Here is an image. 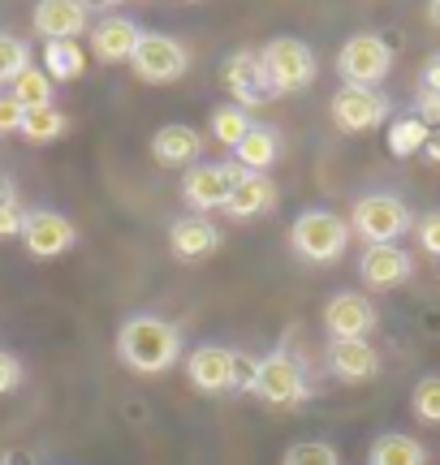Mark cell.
<instances>
[{"label":"cell","mask_w":440,"mask_h":465,"mask_svg":"<svg viewBox=\"0 0 440 465\" xmlns=\"http://www.w3.org/2000/svg\"><path fill=\"white\" fill-rule=\"evenodd\" d=\"M22 69H31V48H26L17 35L0 31V86H9Z\"/></svg>","instance_id":"cell-28"},{"label":"cell","mask_w":440,"mask_h":465,"mask_svg":"<svg viewBox=\"0 0 440 465\" xmlns=\"http://www.w3.org/2000/svg\"><path fill=\"white\" fill-rule=\"evenodd\" d=\"M259 61L268 69L276 95H294V91H306L315 83V52L306 48L303 39H294V35L272 39L268 48L259 52Z\"/></svg>","instance_id":"cell-5"},{"label":"cell","mask_w":440,"mask_h":465,"mask_svg":"<svg viewBox=\"0 0 440 465\" xmlns=\"http://www.w3.org/2000/svg\"><path fill=\"white\" fill-rule=\"evenodd\" d=\"M367 465H427V449L415 440V435L389 431L380 435L367 452Z\"/></svg>","instance_id":"cell-22"},{"label":"cell","mask_w":440,"mask_h":465,"mask_svg":"<svg viewBox=\"0 0 440 465\" xmlns=\"http://www.w3.org/2000/svg\"><path fill=\"white\" fill-rule=\"evenodd\" d=\"M255 397L264 401V405H276V410H289V405L306 401V375H303V366L294 362L289 353H268V358H259Z\"/></svg>","instance_id":"cell-8"},{"label":"cell","mask_w":440,"mask_h":465,"mask_svg":"<svg viewBox=\"0 0 440 465\" xmlns=\"http://www.w3.org/2000/svg\"><path fill=\"white\" fill-rule=\"evenodd\" d=\"M427 22H432V26H440V0H427Z\"/></svg>","instance_id":"cell-40"},{"label":"cell","mask_w":440,"mask_h":465,"mask_svg":"<svg viewBox=\"0 0 440 465\" xmlns=\"http://www.w3.org/2000/svg\"><path fill=\"white\" fill-rule=\"evenodd\" d=\"M17 383H22V362H17L14 353H5V349H0V397H5V392H14Z\"/></svg>","instance_id":"cell-33"},{"label":"cell","mask_w":440,"mask_h":465,"mask_svg":"<svg viewBox=\"0 0 440 465\" xmlns=\"http://www.w3.org/2000/svg\"><path fill=\"white\" fill-rule=\"evenodd\" d=\"M31 22L35 35L56 44V39H78L91 26V14H86V0H39Z\"/></svg>","instance_id":"cell-15"},{"label":"cell","mask_w":440,"mask_h":465,"mask_svg":"<svg viewBox=\"0 0 440 465\" xmlns=\"http://www.w3.org/2000/svg\"><path fill=\"white\" fill-rule=\"evenodd\" d=\"M276 155H281V138H276V130H268V125H251L246 138L234 147V164L242 168V173H268V168L276 164Z\"/></svg>","instance_id":"cell-21"},{"label":"cell","mask_w":440,"mask_h":465,"mask_svg":"<svg viewBox=\"0 0 440 465\" xmlns=\"http://www.w3.org/2000/svg\"><path fill=\"white\" fill-rule=\"evenodd\" d=\"M410 272H415V263L402 246H367L358 259V276L372 289H397L410 281Z\"/></svg>","instance_id":"cell-16"},{"label":"cell","mask_w":440,"mask_h":465,"mask_svg":"<svg viewBox=\"0 0 440 465\" xmlns=\"http://www.w3.org/2000/svg\"><path fill=\"white\" fill-rule=\"evenodd\" d=\"M289 246L298 250L306 263H333L350 246V224L337 212H303L289 229Z\"/></svg>","instance_id":"cell-2"},{"label":"cell","mask_w":440,"mask_h":465,"mask_svg":"<svg viewBox=\"0 0 440 465\" xmlns=\"http://www.w3.org/2000/svg\"><path fill=\"white\" fill-rule=\"evenodd\" d=\"M186 380L207 392V397H220L234 388V349L225 345H199L186 358Z\"/></svg>","instance_id":"cell-14"},{"label":"cell","mask_w":440,"mask_h":465,"mask_svg":"<svg viewBox=\"0 0 440 465\" xmlns=\"http://www.w3.org/2000/svg\"><path fill=\"white\" fill-rule=\"evenodd\" d=\"M9 95H14L26 113H31V108H48V104H52V78L44 74V65H39V69H35V65L22 69L14 83H9Z\"/></svg>","instance_id":"cell-24"},{"label":"cell","mask_w":440,"mask_h":465,"mask_svg":"<svg viewBox=\"0 0 440 465\" xmlns=\"http://www.w3.org/2000/svg\"><path fill=\"white\" fill-rule=\"evenodd\" d=\"M255 380H259V358H251V353H234V388L255 392Z\"/></svg>","instance_id":"cell-31"},{"label":"cell","mask_w":440,"mask_h":465,"mask_svg":"<svg viewBox=\"0 0 440 465\" xmlns=\"http://www.w3.org/2000/svg\"><path fill=\"white\" fill-rule=\"evenodd\" d=\"M9 203H17L14 185H9V177H0V207H9Z\"/></svg>","instance_id":"cell-39"},{"label":"cell","mask_w":440,"mask_h":465,"mask_svg":"<svg viewBox=\"0 0 440 465\" xmlns=\"http://www.w3.org/2000/svg\"><path fill=\"white\" fill-rule=\"evenodd\" d=\"M225 86H229L237 108H259V104H268L276 95V86H272L259 52H234L225 61Z\"/></svg>","instance_id":"cell-10"},{"label":"cell","mask_w":440,"mask_h":465,"mask_svg":"<svg viewBox=\"0 0 440 465\" xmlns=\"http://www.w3.org/2000/svg\"><path fill=\"white\" fill-rule=\"evenodd\" d=\"M410 212L397 194H363L350 212V232H358L367 246H393L402 232H410Z\"/></svg>","instance_id":"cell-3"},{"label":"cell","mask_w":440,"mask_h":465,"mask_svg":"<svg viewBox=\"0 0 440 465\" xmlns=\"http://www.w3.org/2000/svg\"><path fill=\"white\" fill-rule=\"evenodd\" d=\"M0 465H5V461H0Z\"/></svg>","instance_id":"cell-41"},{"label":"cell","mask_w":440,"mask_h":465,"mask_svg":"<svg viewBox=\"0 0 440 465\" xmlns=\"http://www.w3.org/2000/svg\"><path fill=\"white\" fill-rule=\"evenodd\" d=\"M255 121L246 108H237V104H225V108H216L212 113V138H216L220 147H229L234 151L242 138H246V130H251Z\"/></svg>","instance_id":"cell-25"},{"label":"cell","mask_w":440,"mask_h":465,"mask_svg":"<svg viewBox=\"0 0 440 465\" xmlns=\"http://www.w3.org/2000/svg\"><path fill=\"white\" fill-rule=\"evenodd\" d=\"M246 173L229 160V164H195L186 168L182 177V199L195 207V212H225L229 199H234V185L242 182Z\"/></svg>","instance_id":"cell-7"},{"label":"cell","mask_w":440,"mask_h":465,"mask_svg":"<svg viewBox=\"0 0 440 465\" xmlns=\"http://www.w3.org/2000/svg\"><path fill=\"white\" fill-rule=\"evenodd\" d=\"M419 83H424V95H440V52L424 61V74H419Z\"/></svg>","instance_id":"cell-36"},{"label":"cell","mask_w":440,"mask_h":465,"mask_svg":"<svg viewBox=\"0 0 440 465\" xmlns=\"http://www.w3.org/2000/svg\"><path fill=\"white\" fill-rule=\"evenodd\" d=\"M324 328L333 341H367L375 328V306L363 293H337L324 306Z\"/></svg>","instance_id":"cell-11"},{"label":"cell","mask_w":440,"mask_h":465,"mask_svg":"<svg viewBox=\"0 0 440 465\" xmlns=\"http://www.w3.org/2000/svg\"><path fill=\"white\" fill-rule=\"evenodd\" d=\"M410 410H415V418H419V422H427V427H440V375H427V380L415 383Z\"/></svg>","instance_id":"cell-29"},{"label":"cell","mask_w":440,"mask_h":465,"mask_svg":"<svg viewBox=\"0 0 440 465\" xmlns=\"http://www.w3.org/2000/svg\"><path fill=\"white\" fill-rule=\"evenodd\" d=\"M389 116V100L375 86H350L341 83V91L333 95V121L345 134H367Z\"/></svg>","instance_id":"cell-9"},{"label":"cell","mask_w":440,"mask_h":465,"mask_svg":"<svg viewBox=\"0 0 440 465\" xmlns=\"http://www.w3.org/2000/svg\"><path fill=\"white\" fill-rule=\"evenodd\" d=\"M44 74L48 78H61V83H74L86 74V56L74 39H56V44H44Z\"/></svg>","instance_id":"cell-23"},{"label":"cell","mask_w":440,"mask_h":465,"mask_svg":"<svg viewBox=\"0 0 440 465\" xmlns=\"http://www.w3.org/2000/svg\"><path fill=\"white\" fill-rule=\"evenodd\" d=\"M152 155L165 168H195L204 155V134L186 125V121H169L152 134Z\"/></svg>","instance_id":"cell-13"},{"label":"cell","mask_w":440,"mask_h":465,"mask_svg":"<svg viewBox=\"0 0 440 465\" xmlns=\"http://www.w3.org/2000/svg\"><path fill=\"white\" fill-rule=\"evenodd\" d=\"M427 125L419 121V116H397L389 125V151L397 155V160H406V155H419L427 143Z\"/></svg>","instance_id":"cell-26"},{"label":"cell","mask_w":440,"mask_h":465,"mask_svg":"<svg viewBox=\"0 0 440 465\" xmlns=\"http://www.w3.org/2000/svg\"><path fill=\"white\" fill-rule=\"evenodd\" d=\"M424 155H427V160H432V164H440V130H432V134H427Z\"/></svg>","instance_id":"cell-38"},{"label":"cell","mask_w":440,"mask_h":465,"mask_svg":"<svg viewBox=\"0 0 440 465\" xmlns=\"http://www.w3.org/2000/svg\"><path fill=\"white\" fill-rule=\"evenodd\" d=\"M272 207H276V182L264 177V173H246L234 185V199H229L225 212L237 220H255V216H268Z\"/></svg>","instance_id":"cell-19"},{"label":"cell","mask_w":440,"mask_h":465,"mask_svg":"<svg viewBox=\"0 0 440 465\" xmlns=\"http://www.w3.org/2000/svg\"><path fill=\"white\" fill-rule=\"evenodd\" d=\"M22 121H26V108L14 95H0V134H22Z\"/></svg>","instance_id":"cell-32"},{"label":"cell","mask_w":440,"mask_h":465,"mask_svg":"<svg viewBox=\"0 0 440 465\" xmlns=\"http://www.w3.org/2000/svg\"><path fill=\"white\" fill-rule=\"evenodd\" d=\"M419 246H424L427 254H440V212L419 220Z\"/></svg>","instance_id":"cell-34"},{"label":"cell","mask_w":440,"mask_h":465,"mask_svg":"<svg viewBox=\"0 0 440 465\" xmlns=\"http://www.w3.org/2000/svg\"><path fill=\"white\" fill-rule=\"evenodd\" d=\"M281 465H341V461H337V449H333V444H324V440H303V444H294V449L285 452Z\"/></svg>","instance_id":"cell-30"},{"label":"cell","mask_w":440,"mask_h":465,"mask_svg":"<svg viewBox=\"0 0 440 465\" xmlns=\"http://www.w3.org/2000/svg\"><path fill=\"white\" fill-rule=\"evenodd\" d=\"M22 224H26V212L17 203L0 207V237H22Z\"/></svg>","instance_id":"cell-35"},{"label":"cell","mask_w":440,"mask_h":465,"mask_svg":"<svg viewBox=\"0 0 440 465\" xmlns=\"http://www.w3.org/2000/svg\"><path fill=\"white\" fill-rule=\"evenodd\" d=\"M138 39H143V31H138L130 17H104V22H95L91 26V48H95V56L100 61H108V65H121V61H130L138 48Z\"/></svg>","instance_id":"cell-17"},{"label":"cell","mask_w":440,"mask_h":465,"mask_svg":"<svg viewBox=\"0 0 440 465\" xmlns=\"http://www.w3.org/2000/svg\"><path fill=\"white\" fill-rule=\"evenodd\" d=\"M389 69H393V48L380 35H355L337 52V74H341V83H350V86L385 83Z\"/></svg>","instance_id":"cell-6"},{"label":"cell","mask_w":440,"mask_h":465,"mask_svg":"<svg viewBox=\"0 0 440 465\" xmlns=\"http://www.w3.org/2000/svg\"><path fill=\"white\" fill-rule=\"evenodd\" d=\"M130 69H135L138 83L169 86V83H177V78L190 69V52H186V44H182V39L152 31V35H143V39H138L135 56H130Z\"/></svg>","instance_id":"cell-4"},{"label":"cell","mask_w":440,"mask_h":465,"mask_svg":"<svg viewBox=\"0 0 440 465\" xmlns=\"http://www.w3.org/2000/svg\"><path fill=\"white\" fill-rule=\"evenodd\" d=\"M65 130H69V121L56 104H48V108H31L26 121H22V134H26L31 143H56Z\"/></svg>","instance_id":"cell-27"},{"label":"cell","mask_w":440,"mask_h":465,"mask_svg":"<svg viewBox=\"0 0 440 465\" xmlns=\"http://www.w3.org/2000/svg\"><path fill=\"white\" fill-rule=\"evenodd\" d=\"M169 246L177 259H207L212 250L220 246V232L212 220L204 216H186V220H177L169 229Z\"/></svg>","instance_id":"cell-20"},{"label":"cell","mask_w":440,"mask_h":465,"mask_svg":"<svg viewBox=\"0 0 440 465\" xmlns=\"http://www.w3.org/2000/svg\"><path fill=\"white\" fill-rule=\"evenodd\" d=\"M74 224H69L61 212H26V224H22V242L35 259H56L74 246Z\"/></svg>","instance_id":"cell-12"},{"label":"cell","mask_w":440,"mask_h":465,"mask_svg":"<svg viewBox=\"0 0 440 465\" xmlns=\"http://www.w3.org/2000/svg\"><path fill=\"white\" fill-rule=\"evenodd\" d=\"M328 366H333V375L345 383H367L380 375V353H375L367 341H333Z\"/></svg>","instance_id":"cell-18"},{"label":"cell","mask_w":440,"mask_h":465,"mask_svg":"<svg viewBox=\"0 0 440 465\" xmlns=\"http://www.w3.org/2000/svg\"><path fill=\"white\" fill-rule=\"evenodd\" d=\"M419 121H424L427 130H440V95H419Z\"/></svg>","instance_id":"cell-37"},{"label":"cell","mask_w":440,"mask_h":465,"mask_svg":"<svg viewBox=\"0 0 440 465\" xmlns=\"http://www.w3.org/2000/svg\"><path fill=\"white\" fill-rule=\"evenodd\" d=\"M117 353L121 362L138 371V375H165L182 358V332L160 315H135L121 323Z\"/></svg>","instance_id":"cell-1"}]
</instances>
